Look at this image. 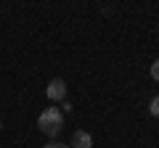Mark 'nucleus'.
Listing matches in <instances>:
<instances>
[{
    "mask_svg": "<svg viewBox=\"0 0 159 148\" xmlns=\"http://www.w3.org/2000/svg\"><path fill=\"white\" fill-rule=\"evenodd\" d=\"M148 114H151V116H157V119H159V95H154L151 101H148Z\"/></svg>",
    "mask_w": 159,
    "mask_h": 148,
    "instance_id": "obj_4",
    "label": "nucleus"
},
{
    "mask_svg": "<svg viewBox=\"0 0 159 148\" xmlns=\"http://www.w3.org/2000/svg\"><path fill=\"white\" fill-rule=\"evenodd\" d=\"M61 127H64V114H61V108H56V106H48L37 116V130L48 137H56L61 132Z\"/></svg>",
    "mask_w": 159,
    "mask_h": 148,
    "instance_id": "obj_1",
    "label": "nucleus"
},
{
    "mask_svg": "<svg viewBox=\"0 0 159 148\" xmlns=\"http://www.w3.org/2000/svg\"><path fill=\"white\" fill-rule=\"evenodd\" d=\"M45 95H48V101H64V98H66V82H64L61 77L51 80L48 87H45Z\"/></svg>",
    "mask_w": 159,
    "mask_h": 148,
    "instance_id": "obj_2",
    "label": "nucleus"
},
{
    "mask_svg": "<svg viewBox=\"0 0 159 148\" xmlns=\"http://www.w3.org/2000/svg\"><path fill=\"white\" fill-rule=\"evenodd\" d=\"M0 127H3V124H0Z\"/></svg>",
    "mask_w": 159,
    "mask_h": 148,
    "instance_id": "obj_8",
    "label": "nucleus"
},
{
    "mask_svg": "<svg viewBox=\"0 0 159 148\" xmlns=\"http://www.w3.org/2000/svg\"><path fill=\"white\" fill-rule=\"evenodd\" d=\"M69 148H93V135L88 130H77L72 135V146Z\"/></svg>",
    "mask_w": 159,
    "mask_h": 148,
    "instance_id": "obj_3",
    "label": "nucleus"
},
{
    "mask_svg": "<svg viewBox=\"0 0 159 148\" xmlns=\"http://www.w3.org/2000/svg\"><path fill=\"white\" fill-rule=\"evenodd\" d=\"M151 77H154V80L159 82V58H157V61L151 63Z\"/></svg>",
    "mask_w": 159,
    "mask_h": 148,
    "instance_id": "obj_5",
    "label": "nucleus"
},
{
    "mask_svg": "<svg viewBox=\"0 0 159 148\" xmlns=\"http://www.w3.org/2000/svg\"><path fill=\"white\" fill-rule=\"evenodd\" d=\"M45 148H69V146H64V143H48Z\"/></svg>",
    "mask_w": 159,
    "mask_h": 148,
    "instance_id": "obj_7",
    "label": "nucleus"
},
{
    "mask_svg": "<svg viewBox=\"0 0 159 148\" xmlns=\"http://www.w3.org/2000/svg\"><path fill=\"white\" fill-rule=\"evenodd\" d=\"M66 111H72V103L64 101V103H61V114H66Z\"/></svg>",
    "mask_w": 159,
    "mask_h": 148,
    "instance_id": "obj_6",
    "label": "nucleus"
}]
</instances>
